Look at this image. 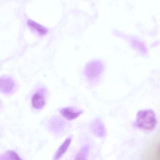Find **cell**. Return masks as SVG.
<instances>
[{
    "mask_svg": "<svg viewBox=\"0 0 160 160\" xmlns=\"http://www.w3.org/2000/svg\"><path fill=\"white\" fill-rule=\"evenodd\" d=\"M156 115L152 109L139 110L137 114V126L139 129L144 131L153 130L157 125Z\"/></svg>",
    "mask_w": 160,
    "mask_h": 160,
    "instance_id": "1",
    "label": "cell"
},
{
    "mask_svg": "<svg viewBox=\"0 0 160 160\" xmlns=\"http://www.w3.org/2000/svg\"><path fill=\"white\" fill-rule=\"evenodd\" d=\"M103 71L104 65L102 62L99 60H94L87 64L84 73L89 80L94 81L99 79Z\"/></svg>",
    "mask_w": 160,
    "mask_h": 160,
    "instance_id": "2",
    "label": "cell"
},
{
    "mask_svg": "<svg viewBox=\"0 0 160 160\" xmlns=\"http://www.w3.org/2000/svg\"><path fill=\"white\" fill-rule=\"evenodd\" d=\"M48 126L51 132L57 135H60L66 132L68 124L60 117L54 116L49 119Z\"/></svg>",
    "mask_w": 160,
    "mask_h": 160,
    "instance_id": "3",
    "label": "cell"
},
{
    "mask_svg": "<svg viewBox=\"0 0 160 160\" xmlns=\"http://www.w3.org/2000/svg\"><path fill=\"white\" fill-rule=\"evenodd\" d=\"M16 84L14 80L9 77L0 78V91L5 94H11L14 92Z\"/></svg>",
    "mask_w": 160,
    "mask_h": 160,
    "instance_id": "4",
    "label": "cell"
},
{
    "mask_svg": "<svg viewBox=\"0 0 160 160\" xmlns=\"http://www.w3.org/2000/svg\"><path fill=\"white\" fill-rule=\"evenodd\" d=\"M90 129L92 132L98 137L103 138L106 134L104 124L100 118H95L91 122Z\"/></svg>",
    "mask_w": 160,
    "mask_h": 160,
    "instance_id": "5",
    "label": "cell"
},
{
    "mask_svg": "<svg viewBox=\"0 0 160 160\" xmlns=\"http://www.w3.org/2000/svg\"><path fill=\"white\" fill-rule=\"evenodd\" d=\"M61 114L62 117H64L68 120H72L75 119L79 117L82 113L83 111L82 110H76L73 108L66 107L61 109Z\"/></svg>",
    "mask_w": 160,
    "mask_h": 160,
    "instance_id": "6",
    "label": "cell"
},
{
    "mask_svg": "<svg viewBox=\"0 0 160 160\" xmlns=\"http://www.w3.org/2000/svg\"><path fill=\"white\" fill-rule=\"evenodd\" d=\"M45 103V99L42 91H39L33 94L32 98V104L33 108L40 110L44 107Z\"/></svg>",
    "mask_w": 160,
    "mask_h": 160,
    "instance_id": "7",
    "label": "cell"
},
{
    "mask_svg": "<svg viewBox=\"0 0 160 160\" xmlns=\"http://www.w3.org/2000/svg\"><path fill=\"white\" fill-rule=\"evenodd\" d=\"M72 141V137H69L64 140V142L61 145L60 147L59 148L57 151L56 152V153L54 155V160H58L62 157V155L68 150Z\"/></svg>",
    "mask_w": 160,
    "mask_h": 160,
    "instance_id": "8",
    "label": "cell"
},
{
    "mask_svg": "<svg viewBox=\"0 0 160 160\" xmlns=\"http://www.w3.org/2000/svg\"><path fill=\"white\" fill-rule=\"evenodd\" d=\"M131 43L132 47L137 50L140 54L144 56L147 55L148 50L146 46L143 42L137 39H132L131 40Z\"/></svg>",
    "mask_w": 160,
    "mask_h": 160,
    "instance_id": "9",
    "label": "cell"
},
{
    "mask_svg": "<svg viewBox=\"0 0 160 160\" xmlns=\"http://www.w3.org/2000/svg\"><path fill=\"white\" fill-rule=\"evenodd\" d=\"M28 25L33 30H35L37 31L39 34L42 36L46 35L48 33L47 29L45 28L43 26L40 25L38 23H36L35 21H32V20L29 19L28 21Z\"/></svg>",
    "mask_w": 160,
    "mask_h": 160,
    "instance_id": "10",
    "label": "cell"
},
{
    "mask_svg": "<svg viewBox=\"0 0 160 160\" xmlns=\"http://www.w3.org/2000/svg\"><path fill=\"white\" fill-rule=\"evenodd\" d=\"M90 148L89 145H84L78 152L75 158V160H87Z\"/></svg>",
    "mask_w": 160,
    "mask_h": 160,
    "instance_id": "11",
    "label": "cell"
},
{
    "mask_svg": "<svg viewBox=\"0 0 160 160\" xmlns=\"http://www.w3.org/2000/svg\"><path fill=\"white\" fill-rule=\"evenodd\" d=\"M0 160H22L20 156L16 152L9 150L6 152L3 156H1Z\"/></svg>",
    "mask_w": 160,
    "mask_h": 160,
    "instance_id": "12",
    "label": "cell"
}]
</instances>
